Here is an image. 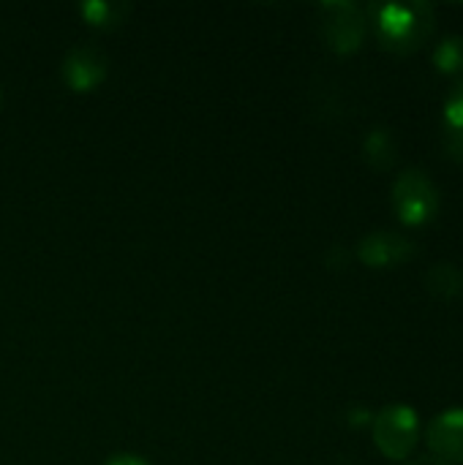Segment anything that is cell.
Masks as SVG:
<instances>
[{
	"mask_svg": "<svg viewBox=\"0 0 463 465\" xmlns=\"http://www.w3.org/2000/svg\"><path fill=\"white\" fill-rule=\"evenodd\" d=\"M368 14L374 19L379 44L393 54L418 52L434 35V27H437V8L423 0L371 3Z\"/></svg>",
	"mask_w": 463,
	"mask_h": 465,
	"instance_id": "obj_1",
	"label": "cell"
},
{
	"mask_svg": "<svg viewBox=\"0 0 463 465\" xmlns=\"http://www.w3.org/2000/svg\"><path fill=\"white\" fill-rule=\"evenodd\" d=\"M439 188L434 185V180L418 169L409 166L398 174V180L393 183V207L401 223L407 226H426L437 218L439 213Z\"/></svg>",
	"mask_w": 463,
	"mask_h": 465,
	"instance_id": "obj_2",
	"label": "cell"
},
{
	"mask_svg": "<svg viewBox=\"0 0 463 465\" xmlns=\"http://www.w3.org/2000/svg\"><path fill=\"white\" fill-rule=\"evenodd\" d=\"M420 441V420L409 406H388L374 417V444L390 460H407Z\"/></svg>",
	"mask_w": 463,
	"mask_h": 465,
	"instance_id": "obj_3",
	"label": "cell"
},
{
	"mask_svg": "<svg viewBox=\"0 0 463 465\" xmlns=\"http://www.w3.org/2000/svg\"><path fill=\"white\" fill-rule=\"evenodd\" d=\"M319 27L333 52L352 54L366 38V11L352 0H327L319 5Z\"/></svg>",
	"mask_w": 463,
	"mask_h": 465,
	"instance_id": "obj_4",
	"label": "cell"
},
{
	"mask_svg": "<svg viewBox=\"0 0 463 465\" xmlns=\"http://www.w3.org/2000/svg\"><path fill=\"white\" fill-rule=\"evenodd\" d=\"M109 74L106 54L93 44H76L63 57V82L74 93H90L96 90Z\"/></svg>",
	"mask_w": 463,
	"mask_h": 465,
	"instance_id": "obj_5",
	"label": "cell"
},
{
	"mask_svg": "<svg viewBox=\"0 0 463 465\" xmlns=\"http://www.w3.org/2000/svg\"><path fill=\"white\" fill-rule=\"evenodd\" d=\"M415 256V245L409 237L398 232H371L357 245V259L366 267H398Z\"/></svg>",
	"mask_w": 463,
	"mask_h": 465,
	"instance_id": "obj_6",
	"label": "cell"
},
{
	"mask_svg": "<svg viewBox=\"0 0 463 465\" xmlns=\"http://www.w3.org/2000/svg\"><path fill=\"white\" fill-rule=\"evenodd\" d=\"M428 450L448 465L463 463V409H448L437 414L426 430Z\"/></svg>",
	"mask_w": 463,
	"mask_h": 465,
	"instance_id": "obj_7",
	"label": "cell"
},
{
	"mask_svg": "<svg viewBox=\"0 0 463 465\" xmlns=\"http://www.w3.org/2000/svg\"><path fill=\"white\" fill-rule=\"evenodd\" d=\"M442 144L450 158H463V79H458L448 98L442 112Z\"/></svg>",
	"mask_w": 463,
	"mask_h": 465,
	"instance_id": "obj_8",
	"label": "cell"
},
{
	"mask_svg": "<svg viewBox=\"0 0 463 465\" xmlns=\"http://www.w3.org/2000/svg\"><path fill=\"white\" fill-rule=\"evenodd\" d=\"M363 155H366L371 169L390 172L396 166V161H398V142H396L393 131L385 128V125L371 128L366 134V139H363Z\"/></svg>",
	"mask_w": 463,
	"mask_h": 465,
	"instance_id": "obj_9",
	"label": "cell"
},
{
	"mask_svg": "<svg viewBox=\"0 0 463 465\" xmlns=\"http://www.w3.org/2000/svg\"><path fill=\"white\" fill-rule=\"evenodd\" d=\"M426 289L439 300H453L463 292V270L453 262H437L426 270Z\"/></svg>",
	"mask_w": 463,
	"mask_h": 465,
	"instance_id": "obj_10",
	"label": "cell"
},
{
	"mask_svg": "<svg viewBox=\"0 0 463 465\" xmlns=\"http://www.w3.org/2000/svg\"><path fill=\"white\" fill-rule=\"evenodd\" d=\"M79 14L90 27L112 30L131 14V5L123 3V0H85L79 5Z\"/></svg>",
	"mask_w": 463,
	"mask_h": 465,
	"instance_id": "obj_11",
	"label": "cell"
},
{
	"mask_svg": "<svg viewBox=\"0 0 463 465\" xmlns=\"http://www.w3.org/2000/svg\"><path fill=\"white\" fill-rule=\"evenodd\" d=\"M434 65L442 74H463V35H448L434 49Z\"/></svg>",
	"mask_w": 463,
	"mask_h": 465,
	"instance_id": "obj_12",
	"label": "cell"
},
{
	"mask_svg": "<svg viewBox=\"0 0 463 465\" xmlns=\"http://www.w3.org/2000/svg\"><path fill=\"white\" fill-rule=\"evenodd\" d=\"M104 465H150L145 458L139 455H131V452H117V455H109Z\"/></svg>",
	"mask_w": 463,
	"mask_h": 465,
	"instance_id": "obj_13",
	"label": "cell"
},
{
	"mask_svg": "<svg viewBox=\"0 0 463 465\" xmlns=\"http://www.w3.org/2000/svg\"><path fill=\"white\" fill-rule=\"evenodd\" d=\"M347 262H349V253H347L344 248H333V251L327 253V264H330V267H347Z\"/></svg>",
	"mask_w": 463,
	"mask_h": 465,
	"instance_id": "obj_14",
	"label": "cell"
},
{
	"mask_svg": "<svg viewBox=\"0 0 463 465\" xmlns=\"http://www.w3.org/2000/svg\"><path fill=\"white\" fill-rule=\"evenodd\" d=\"M366 422H371L368 409H352V411H349V425L360 428V425H366Z\"/></svg>",
	"mask_w": 463,
	"mask_h": 465,
	"instance_id": "obj_15",
	"label": "cell"
},
{
	"mask_svg": "<svg viewBox=\"0 0 463 465\" xmlns=\"http://www.w3.org/2000/svg\"><path fill=\"white\" fill-rule=\"evenodd\" d=\"M407 465H448V463H445V460H439V458H434V455H431V458L426 455V458H418V460H412V463H407Z\"/></svg>",
	"mask_w": 463,
	"mask_h": 465,
	"instance_id": "obj_16",
	"label": "cell"
}]
</instances>
